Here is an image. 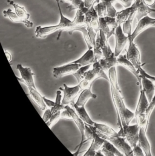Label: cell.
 I'll return each instance as SVG.
<instances>
[{
	"label": "cell",
	"mask_w": 155,
	"mask_h": 156,
	"mask_svg": "<svg viewBox=\"0 0 155 156\" xmlns=\"http://www.w3.org/2000/svg\"><path fill=\"white\" fill-rule=\"evenodd\" d=\"M64 89L60 87L63 90L64 92V97L63 100L62 101V105L66 106L71 104L72 105L75 103V100L77 97L79 93L81 91V86L78 84L77 86L74 87H69L66 84H63Z\"/></svg>",
	"instance_id": "9c48e42d"
},
{
	"label": "cell",
	"mask_w": 155,
	"mask_h": 156,
	"mask_svg": "<svg viewBox=\"0 0 155 156\" xmlns=\"http://www.w3.org/2000/svg\"><path fill=\"white\" fill-rule=\"evenodd\" d=\"M91 86L92 84H90L88 87L82 90L78 97L77 101L75 103L76 105L78 106H85V103L90 98H96L97 96L95 94L92 93L91 92Z\"/></svg>",
	"instance_id": "44dd1931"
},
{
	"label": "cell",
	"mask_w": 155,
	"mask_h": 156,
	"mask_svg": "<svg viewBox=\"0 0 155 156\" xmlns=\"http://www.w3.org/2000/svg\"><path fill=\"white\" fill-rule=\"evenodd\" d=\"M52 115V114L51 108L47 109L46 110V111L44 114V115L43 117V120H44V122H45V123H46L49 120V119H50Z\"/></svg>",
	"instance_id": "f6af8a7d"
},
{
	"label": "cell",
	"mask_w": 155,
	"mask_h": 156,
	"mask_svg": "<svg viewBox=\"0 0 155 156\" xmlns=\"http://www.w3.org/2000/svg\"><path fill=\"white\" fill-rule=\"evenodd\" d=\"M100 1H101V0H96L95 2V4H97V3H98L99 2H100Z\"/></svg>",
	"instance_id": "816d5d0a"
},
{
	"label": "cell",
	"mask_w": 155,
	"mask_h": 156,
	"mask_svg": "<svg viewBox=\"0 0 155 156\" xmlns=\"http://www.w3.org/2000/svg\"><path fill=\"white\" fill-rule=\"evenodd\" d=\"M94 126L98 131H99L101 133L106 134L107 136H116V137L120 136L119 133H116L113 129H112L111 127H110L109 126H108L107 125L95 122Z\"/></svg>",
	"instance_id": "f546056e"
},
{
	"label": "cell",
	"mask_w": 155,
	"mask_h": 156,
	"mask_svg": "<svg viewBox=\"0 0 155 156\" xmlns=\"http://www.w3.org/2000/svg\"><path fill=\"white\" fill-rule=\"evenodd\" d=\"M66 108L71 113V115H72V117L73 118V120L76 123L78 128V129L79 130L80 134H81V142H80L79 145L77 147V148H78L77 151L76 153H73L74 156H78V154L79 153V151H80L81 148H82V145H84V138H85V123L79 117V115H78L76 111L75 110V109L72 108L71 106H69L68 105H66Z\"/></svg>",
	"instance_id": "ba28073f"
},
{
	"label": "cell",
	"mask_w": 155,
	"mask_h": 156,
	"mask_svg": "<svg viewBox=\"0 0 155 156\" xmlns=\"http://www.w3.org/2000/svg\"><path fill=\"white\" fill-rule=\"evenodd\" d=\"M57 4V6L58 8V10L60 12V23L58 24L55 26H46V27H42V26H37L35 29V35L36 37L38 38H44L48 36L49 35L57 31H60V35L58 37L57 40L59 39L60 36L61 32L64 30H67L70 32L74 31H79L83 34L84 38L85 41L88 46V49H93V46L91 44V39L89 36L87 26H77L74 21H71L68 18L66 17L62 12L60 0H55Z\"/></svg>",
	"instance_id": "7a4b0ae2"
},
{
	"label": "cell",
	"mask_w": 155,
	"mask_h": 156,
	"mask_svg": "<svg viewBox=\"0 0 155 156\" xmlns=\"http://www.w3.org/2000/svg\"><path fill=\"white\" fill-rule=\"evenodd\" d=\"M115 48L114 54L115 56L118 57L121 55L122 51L124 49L129 40V36H126L123 32L121 24H119L115 30Z\"/></svg>",
	"instance_id": "52a82bcc"
},
{
	"label": "cell",
	"mask_w": 155,
	"mask_h": 156,
	"mask_svg": "<svg viewBox=\"0 0 155 156\" xmlns=\"http://www.w3.org/2000/svg\"><path fill=\"white\" fill-rule=\"evenodd\" d=\"M72 106L74 108V109L76 111L78 115L84 121V123H85L88 125H90L94 126L95 122L91 119V118L88 115L87 112L86 111V110L85 109L84 106H78L77 105H76L75 103L73 104Z\"/></svg>",
	"instance_id": "83f0119b"
},
{
	"label": "cell",
	"mask_w": 155,
	"mask_h": 156,
	"mask_svg": "<svg viewBox=\"0 0 155 156\" xmlns=\"http://www.w3.org/2000/svg\"><path fill=\"white\" fill-rule=\"evenodd\" d=\"M146 129L143 128H140V135L138 145L143 149L146 156H152L151 153V147L149 142V140L146 136Z\"/></svg>",
	"instance_id": "e0dca14e"
},
{
	"label": "cell",
	"mask_w": 155,
	"mask_h": 156,
	"mask_svg": "<svg viewBox=\"0 0 155 156\" xmlns=\"http://www.w3.org/2000/svg\"><path fill=\"white\" fill-rule=\"evenodd\" d=\"M61 1H64V0H61Z\"/></svg>",
	"instance_id": "f5cc1de1"
},
{
	"label": "cell",
	"mask_w": 155,
	"mask_h": 156,
	"mask_svg": "<svg viewBox=\"0 0 155 156\" xmlns=\"http://www.w3.org/2000/svg\"><path fill=\"white\" fill-rule=\"evenodd\" d=\"M4 52H5V54L6 56H7V59H8V61H9V62H11V60H12V57H11L10 54L9 53V52H7V51H4Z\"/></svg>",
	"instance_id": "f907efd6"
},
{
	"label": "cell",
	"mask_w": 155,
	"mask_h": 156,
	"mask_svg": "<svg viewBox=\"0 0 155 156\" xmlns=\"http://www.w3.org/2000/svg\"><path fill=\"white\" fill-rule=\"evenodd\" d=\"M82 66L80 64L73 62L62 66L54 68L53 70V75L56 78H61L69 75H73Z\"/></svg>",
	"instance_id": "8fae6325"
},
{
	"label": "cell",
	"mask_w": 155,
	"mask_h": 156,
	"mask_svg": "<svg viewBox=\"0 0 155 156\" xmlns=\"http://www.w3.org/2000/svg\"><path fill=\"white\" fill-rule=\"evenodd\" d=\"M82 10L77 9L75 17L73 20L74 23L79 26H87L85 24V15Z\"/></svg>",
	"instance_id": "d590c367"
},
{
	"label": "cell",
	"mask_w": 155,
	"mask_h": 156,
	"mask_svg": "<svg viewBox=\"0 0 155 156\" xmlns=\"http://www.w3.org/2000/svg\"><path fill=\"white\" fill-rule=\"evenodd\" d=\"M155 18H151L148 15L143 17L138 21L135 29L132 32V35L129 37V40L134 41V40L141 32L152 26H155Z\"/></svg>",
	"instance_id": "30bf717a"
},
{
	"label": "cell",
	"mask_w": 155,
	"mask_h": 156,
	"mask_svg": "<svg viewBox=\"0 0 155 156\" xmlns=\"http://www.w3.org/2000/svg\"><path fill=\"white\" fill-rule=\"evenodd\" d=\"M105 140V139L100 137L95 133L94 137H93V139L92 140V142H91V146L90 147V148H88L87 151L84 154V156H96V152L98 151H99L100 150V148L102 147V146L103 145Z\"/></svg>",
	"instance_id": "ac0fdd59"
},
{
	"label": "cell",
	"mask_w": 155,
	"mask_h": 156,
	"mask_svg": "<svg viewBox=\"0 0 155 156\" xmlns=\"http://www.w3.org/2000/svg\"><path fill=\"white\" fill-rule=\"evenodd\" d=\"M142 77V87L144 90L147 99L150 103L153 98L155 94V85L154 83L150 79L144 77Z\"/></svg>",
	"instance_id": "d6986e66"
},
{
	"label": "cell",
	"mask_w": 155,
	"mask_h": 156,
	"mask_svg": "<svg viewBox=\"0 0 155 156\" xmlns=\"http://www.w3.org/2000/svg\"><path fill=\"white\" fill-rule=\"evenodd\" d=\"M7 2L10 5H11L13 7V8L15 9V12L21 19L25 20V21L29 20V17H30V14L27 12V11L26 10V9L24 7H22V6L18 5V4H16V2H15L14 1H13L12 0H7Z\"/></svg>",
	"instance_id": "f1b7e54d"
},
{
	"label": "cell",
	"mask_w": 155,
	"mask_h": 156,
	"mask_svg": "<svg viewBox=\"0 0 155 156\" xmlns=\"http://www.w3.org/2000/svg\"><path fill=\"white\" fill-rule=\"evenodd\" d=\"M100 35V41H101V48L102 52V56L104 58L108 57L111 56L114 52H113L110 49V45L108 42V39L104 32L100 29L99 30Z\"/></svg>",
	"instance_id": "d4e9b609"
},
{
	"label": "cell",
	"mask_w": 155,
	"mask_h": 156,
	"mask_svg": "<svg viewBox=\"0 0 155 156\" xmlns=\"http://www.w3.org/2000/svg\"><path fill=\"white\" fill-rule=\"evenodd\" d=\"M133 156H144L145 155L143 149L138 144L133 148Z\"/></svg>",
	"instance_id": "7bdbcfd3"
},
{
	"label": "cell",
	"mask_w": 155,
	"mask_h": 156,
	"mask_svg": "<svg viewBox=\"0 0 155 156\" xmlns=\"http://www.w3.org/2000/svg\"><path fill=\"white\" fill-rule=\"evenodd\" d=\"M137 9L136 12V18L138 22L143 17L148 15L150 13L155 12V9H152L146 5L143 0H135Z\"/></svg>",
	"instance_id": "2e32d148"
},
{
	"label": "cell",
	"mask_w": 155,
	"mask_h": 156,
	"mask_svg": "<svg viewBox=\"0 0 155 156\" xmlns=\"http://www.w3.org/2000/svg\"><path fill=\"white\" fill-rule=\"evenodd\" d=\"M93 49L94 54H95V62H98L100 59L102 58V52L101 48L99 32L97 34V35L96 37L95 44L93 46Z\"/></svg>",
	"instance_id": "4dcf8cb0"
},
{
	"label": "cell",
	"mask_w": 155,
	"mask_h": 156,
	"mask_svg": "<svg viewBox=\"0 0 155 156\" xmlns=\"http://www.w3.org/2000/svg\"><path fill=\"white\" fill-rule=\"evenodd\" d=\"M136 12H133L128 18V19L123 23L122 30L125 34H127V36L130 37L132 35V23L135 17L136 16Z\"/></svg>",
	"instance_id": "1f68e13d"
},
{
	"label": "cell",
	"mask_w": 155,
	"mask_h": 156,
	"mask_svg": "<svg viewBox=\"0 0 155 156\" xmlns=\"http://www.w3.org/2000/svg\"><path fill=\"white\" fill-rule=\"evenodd\" d=\"M129 48L127 51L126 56L127 59L135 66L136 69L140 71L143 68V65L141 62V54L136 45L133 41H129Z\"/></svg>",
	"instance_id": "8992f818"
},
{
	"label": "cell",
	"mask_w": 155,
	"mask_h": 156,
	"mask_svg": "<svg viewBox=\"0 0 155 156\" xmlns=\"http://www.w3.org/2000/svg\"><path fill=\"white\" fill-rule=\"evenodd\" d=\"M99 29H101L105 34L107 38L108 39L112 35H114L108 26L104 17H99Z\"/></svg>",
	"instance_id": "836d02e7"
},
{
	"label": "cell",
	"mask_w": 155,
	"mask_h": 156,
	"mask_svg": "<svg viewBox=\"0 0 155 156\" xmlns=\"http://www.w3.org/2000/svg\"><path fill=\"white\" fill-rule=\"evenodd\" d=\"M139 73H140V75H141V76H144V77L149 78V79H150V80H152L153 83H155V77H153V76H152L148 74L143 68L140 70Z\"/></svg>",
	"instance_id": "bcb514c9"
},
{
	"label": "cell",
	"mask_w": 155,
	"mask_h": 156,
	"mask_svg": "<svg viewBox=\"0 0 155 156\" xmlns=\"http://www.w3.org/2000/svg\"><path fill=\"white\" fill-rule=\"evenodd\" d=\"M3 14H4V16L5 17H7V18H9L13 22H15V23H22L24 24L26 26V27H28V28H31L33 26V24L32 22H31L29 20L25 21V20H23L22 19H21L16 14L15 12H12V10L11 9H9L7 10H4L3 11Z\"/></svg>",
	"instance_id": "484cf974"
},
{
	"label": "cell",
	"mask_w": 155,
	"mask_h": 156,
	"mask_svg": "<svg viewBox=\"0 0 155 156\" xmlns=\"http://www.w3.org/2000/svg\"><path fill=\"white\" fill-rule=\"evenodd\" d=\"M61 119V111H59L52 115L49 120L46 122V123L47 125L49 127L50 129L52 128V127L58 121L59 119Z\"/></svg>",
	"instance_id": "ab89813d"
},
{
	"label": "cell",
	"mask_w": 155,
	"mask_h": 156,
	"mask_svg": "<svg viewBox=\"0 0 155 156\" xmlns=\"http://www.w3.org/2000/svg\"><path fill=\"white\" fill-rule=\"evenodd\" d=\"M85 24L87 26L92 27L97 33L99 32V16L95 6L93 5L85 13Z\"/></svg>",
	"instance_id": "9a60e30c"
},
{
	"label": "cell",
	"mask_w": 155,
	"mask_h": 156,
	"mask_svg": "<svg viewBox=\"0 0 155 156\" xmlns=\"http://www.w3.org/2000/svg\"><path fill=\"white\" fill-rule=\"evenodd\" d=\"M91 65V64L81 67L73 74V76L77 79L78 83H79L83 80V79L84 78V74H85V72L87 71V70L90 68Z\"/></svg>",
	"instance_id": "74e56055"
},
{
	"label": "cell",
	"mask_w": 155,
	"mask_h": 156,
	"mask_svg": "<svg viewBox=\"0 0 155 156\" xmlns=\"http://www.w3.org/2000/svg\"><path fill=\"white\" fill-rule=\"evenodd\" d=\"M140 128V126L136 123L134 125H129L124 129L125 137L133 148L138 144Z\"/></svg>",
	"instance_id": "4fadbf2b"
},
{
	"label": "cell",
	"mask_w": 155,
	"mask_h": 156,
	"mask_svg": "<svg viewBox=\"0 0 155 156\" xmlns=\"http://www.w3.org/2000/svg\"><path fill=\"white\" fill-rule=\"evenodd\" d=\"M61 119H65L67 120H73V118L71 113L69 112V111L66 108L61 111Z\"/></svg>",
	"instance_id": "b9f144b4"
},
{
	"label": "cell",
	"mask_w": 155,
	"mask_h": 156,
	"mask_svg": "<svg viewBox=\"0 0 155 156\" xmlns=\"http://www.w3.org/2000/svg\"><path fill=\"white\" fill-rule=\"evenodd\" d=\"M137 7L136 3L134 2L133 5L129 7L125 8L121 11L117 12L116 15V20L117 23L119 25L123 24L129 17V16L133 12L136 11Z\"/></svg>",
	"instance_id": "ffe728a7"
},
{
	"label": "cell",
	"mask_w": 155,
	"mask_h": 156,
	"mask_svg": "<svg viewBox=\"0 0 155 156\" xmlns=\"http://www.w3.org/2000/svg\"></svg>",
	"instance_id": "db71d44e"
},
{
	"label": "cell",
	"mask_w": 155,
	"mask_h": 156,
	"mask_svg": "<svg viewBox=\"0 0 155 156\" xmlns=\"http://www.w3.org/2000/svg\"><path fill=\"white\" fill-rule=\"evenodd\" d=\"M101 1H104L106 5L107 10V16L115 18L117 11L114 7L113 4L117 0H101Z\"/></svg>",
	"instance_id": "e575fe53"
},
{
	"label": "cell",
	"mask_w": 155,
	"mask_h": 156,
	"mask_svg": "<svg viewBox=\"0 0 155 156\" xmlns=\"http://www.w3.org/2000/svg\"><path fill=\"white\" fill-rule=\"evenodd\" d=\"M95 9L97 12L99 17H105L107 16V10L105 2L101 1L98 3L96 4Z\"/></svg>",
	"instance_id": "8d00e7d4"
},
{
	"label": "cell",
	"mask_w": 155,
	"mask_h": 156,
	"mask_svg": "<svg viewBox=\"0 0 155 156\" xmlns=\"http://www.w3.org/2000/svg\"><path fill=\"white\" fill-rule=\"evenodd\" d=\"M135 0H117L118 2L121 3L125 8L129 7L133 5Z\"/></svg>",
	"instance_id": "ee69618b"
},
{
	"label": "cell",
	"mask_w": 155,
	"mask_h": 156,
	"mask_svg": "<svg viewBox=\"0 0 155 156\" xmlns=\"http://www.w3.org/2000/svg\"><path fill=\"white\" fill-rule=\"evenodd\" d=\"M95 62V54L93 49H88V50L79 59L74 61L75 63H79L81 66H87L92 64Z\"/></svg>",
	"instance_id": "4316f807"
},
{
	"label": "cell",
	"mask_w": 155,
	"mask_h": 156,
	"mask_svg": "<svg viewBox=\"0 0 155 156\" xmlns=\"http://www.w3.org/2000/svg\"><path fill=\"white\" fill-rule=\"evenodd\" d=\"M155 107V94L153 96V98L152 100V101L149 104V106L148 107V109L146 111V117H147V119H148V120H149V119H150V115L152 112V111L153 110L154 108Z\"/></svg>",
	"instance_id": "60d3db41"
},
{
	"label": "cell",
	"mask_w": 155,
	"mask_h": 156,
	"mask_svg": "<svg viewBox=\"0 0 155 156\" xmlns=\"http://www.w3.org/2000/svg\"><path fill=\"white\" fill-rule=\"evenodd\" d=\"M95 1L96 0H84L85 7L88 9H90L93 5H94Z\"/></svg>",
	"instance_id": "7dc6e473"
},
{
	"label": "cell",
	"mask_w": 155,
	"mask_h": 156,
	"mask_svg": "<svg viewBox=\"0 0 155 156\" xmlns=\"http://www.w3.org/2000/svg\"><path fill=\"white\" fill-rule=\"evenodd\" d=\"M28 88L29 90V95L31 98L42 111H44L46 109L47 105L45 103L43 97L37 90L36 88L32 87H28Z\"/></svg>",
	"instance_id": "603a6c76"
},
{
	"label": "cell",
	"mask_w": 155,
	"mask_h": 156,
	"mask_svg": "<svg viewBox=\"0 0 155 156\" xmlns=\"http://www.w3.org/2000/svg\"><path fill=\"white\" fill-rule=\"evenodd\" d=\"M99 78H104L109 81L108 76L101 68L99 62H94L93 65V69L85 72L84 74V78L79 83L81 86V91L84 89L88 87L93 83L94 81Z\"/></svg>",
	"instance_id": "5b68a950"
},
{
	"label": "cell",
	"mask_w": 155,
	"mask_h": 156,
	"mask_svg": "<svg viewBox=\"0 0 155 156\" xmlns=\"http://www.w3.org/2000/svg\"><path fill=\"white\" fill-rule=\"evenodd\" d=\"M101 150L104 156H124V154L121 153L112 143L107 140H105L103 145L101 147Z\"/></svg>",
	"instance_id": "cb8c5ba5"
},
{
	"label": "cell",
	"mask_w": 155,
	"mask_h": 156,
	"mask_svg": "<svg viewBox=\"0 0 155 156\" xmlns=\"http://www.w3.org/2000/svg\"><path fill=\"white\" fill-rule=\"evenodd\" d=\"M43 98H44V100L45 101V103L46 104V105L47 106H49L50 108H52L54 105H55V102L53 101H51L47 98H46L45 97H43Z\"/></svg>",
	"instance_id": "c3c4849f"
},
{
	"label": "cell",
	"mask_w": 155,
	"mask_h": 156,
	"mask_svg": "<svg viewBox=\"0 0 155 156\" xmlns=\"http://www.w3.org/2000/svg\"><path fill=\"white\" fill-rule=\"evenodd\" d=\"M144 3L148 6H152L155 4V0H143Z\"/></svg>",
	"instance_id": "681fc988"
},
{
	"label": "cell",
	"mask_w": 155,
	"mask_h": 156,
	"mask_svg": "<svg viewBox=\"0 0 155 156\" xmlns=\"http://www.w3.org/2000/svg\"><path fill=\"white\" fill-rule=\"evenodd\" d=\"M16 68L19 72L21 74V78L16 77L18 80L24 84H26L27 87H32L36 88L33 76L34 73L32 72V70L30 68H25L23 67L22 65L18 64L16 66Z\"/></svg>",
	"instance_id": "7c38bea8"
},
{
	"label": "cell",
	"mask_w": 155,
	"mask_h": 156,
	"mask_svg": "<svg viewBox=\"0 0 155 156\" xmlns=\"http://www.w3.org/2000/svg\"><path fill=\"white\" fill-rule=\"evenodd\" d=\"M61 91L57 90V97L55 101L54 106L51 108L52 114H54L59 111H61L62 110L66 109V106L62 105L61 101Z\"/></svg>",
	"instance_id": "d6a6232c"
},
{
	"label": "cell",
	"mask_w": 155,
	"mask_h": 156,
	"mask_svg": "<svg viewBox=\"0 0 155 156\" xmlns=\"http://www.w3.org/2000/svg\"><path fill=\"white\" fill-rule=\"evenodd\" d=\"M108 76L110 83L112 99L118 115V125L120 128L119 134L121 137H125L124 129L129 125L130 122L135 117V113L127 108L124 104L118 83L116 66L110 69Z\"/></svg>",
	"instance_id": "6da1fadb"
},
{
	"label": "cell",
	"mask_w": 155,
	"mask_h": 156,
	"mask_svg": "<svg viewBox=\"0 0 155 156\" xmlns=\"http://www.w3.org/2000/svg\"><path fill=\"white\" fill-rule=\"evenodd\" d=\"M71 5V9H70V11L74 9H79L85 13L88 10V9L85 7L84 1L82 0H74L73 3Z\"/></svg>",
	"instance_id": "f35d334b"
},
{
	"label": "cell",
	"mask_w": 155,
	"mask_h": 156,
	"mask_svg": "<svg viewBox=\"0 0 155 156\" xmlns=\"http://www.w3.org/2000/svg\"><path fill=\"white\" fill-rule=\"evenodd\" d=\"M118 65H121L130 72H131L135 77L137 78L140 84V89L142 87V77L139 73L138 71L135 67V66L127 59L126 55H119L118 57Z\"/></svg>",
	"instance_id": "5bb4252c"
},
{
	"label": "cell",
	"mask_w": 155,
	"mask_h": 156,
	"mask_svg": "<svg viewBox=\"0 0 155 156\" xmlns=\"http://www.w3.org/2000/svg\"><path fill=\"white\" fill-rule=\"evenodd\" d=\"M98 62L101 68L106 74L108 73L110 68L118 65V58L115 56L114 54L108 57L101 58Z\"/></svg>",
	"instance_id": "7402d4cb"
},
{
	"label": "cell",
	"mask_w": 155,
	"mask_h": 156,
	"mask_svg": "<svg viewBox=\"0 0 155 156\" xmlns=\"http://www.w3.org/2000/svg\"><path fill=\"white\" fill-rule=\"evenodd\" d=\"M89 126L92 128L95 133L101 138L107 140L112 143L118 149V150L122 153L124 156H133V148L130 146L128 142L126 141V137H120V136H107L106 134H102L99 131H98L94 126L88 125Z\"/></svg>",
	"instance_id": "277c9868"
},
{
	"label": "cell",
	"mask_w": 155,
	"mask_h": 156,
	"mask_svg": "<svg viewBox=\"0 0 155 156\" xmlns=\"http://www.w3.org/2000/svg\"><path fill=\"white\" fill-rule=\"evenodd\" d=\"M149 101L143 88L140 89V96L138 103L135 112V117L136 119V123L140 128H143L147 130L149 121L146 117V111L149 106Z\"/></svg>",
	"instance_id": "3957f363"
}]
</instances>
